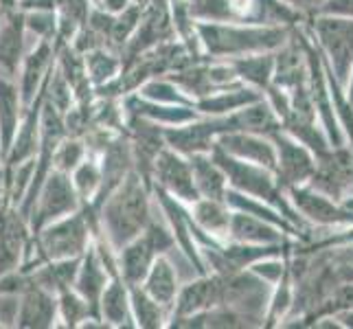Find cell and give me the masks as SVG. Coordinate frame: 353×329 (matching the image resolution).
<instances>
[{
    "instance_id": "b9f144b4",
    "label": "cell",
    "mask_w": 353,
    "mask_h": 329,
    "mask_svg": "<svg viewBox=\"0 0 353 329\" xmlns=\"http://www.w3.org/2000/svg\"><path fill=\"white\" fill-rule=\"evenodd\" d=\"M88 3H90V5H92V7H94V5H97V3H99V0H88Z\"/></svg>"
},
{
    "instance_id": "d6a6232c",
    "label": "cell",
    "mask_w": 353,
    "mask_h": 329,
    "mask_svg": "<svg viewBox=\"0 0 353 329\" xmlns=\"http://www.w3.org/2000/svg\"><path fill=\"white\" fill-rule=\"evenodd\" d=\"M86 156H88L86 141L77 139V137H64L62 143H59L57 150H55L53 169H55V172H62V174L70 176L72 169H75Z\"/></svg>"
},
{
    "instance_id": "ba28073f",
    "label": "cell",
    "mask_w": 353,
    "mask_h": 329,
    "mask_svg": "<svg viewBox=\"0 0 353 329\" xmlns=\"http://www.w3.org/2000/svg\"><path fill=\"white\" fill-rule=\"evenodd\" d=\"M55 66V44L51 40H38L22 57L18 70V88L22 97V106L27 110L38 97L48 79V72Z\"/></svg>"
},
{
    "instance_id": "9c48e42d",
    "label": "cell",
    "mask_w": 353,
    "mask_h": 329,
    "mask_svg": "<svg viewBox=\"0 0 353 329\" xmlns=\"http://www.w3.org/2000/svg\"><path fill=\"white\" fill-rule=\"evenodd\" d=\"M27 27H24V11L14 9L0 16V75L18 77L22 57L27 53Z\"/></svg>"
},
{
    "instance_id": "5bb4252c",
    "label": "cell",
    "mask_w": 353,
    "mask_h": 329,
    "mask_svg": "<svg viewBox=\"0 0 353 329\" xmlns=\"http://www.w3.org/2000/svg\"><path fill=\"white\" fill-rule=\"evenodd\" d=\"M316 31L340 79L347 77L353 62V22L347 18H323L316 22Z\"/></svg>"
},
{
    "instance_id": "6da1fadb",
    "label": "cell",
    "mask_w": 353,
    "mask_h": 329,
    "mask_svg": "<svg viewBox=\"0 0 353 329\" xmlns=\"http://www.w3.org/2000/svg\"><path fill=\"white\" fill-rule=\"evenodd\" d=\"M94 235H99V215L81 206L77 213L55 219L38 233H31L20 261V270L29 272L46 261L83 257Z\"/></svg>"
},
{
    "instance_id": "7a4b0ae2",
    "label": "cell",
    "mask_w": 353,
    "mask_h": 329,
    "mask_svg": "<svg viewBox=\"0 0 353 329\" xmlns=\"http://www.w3.org/2000/svg\"><path fill=\"white\" fill-rule=\"evenodd\" d=\"M154 209L152 187L141 178L137 169L125 176V180L105 198L99 206V233L108 243L119 250L128 241L139 237Z\"/></svg>"
},
{
    "instance_id": "603a6c76",
    "label": "cell",
    "mask_w": 353,
    "mask_h": 329,
    "mask_svg": "<svg viewBox=\"0 0 353 329\" xmlns=\"http://www.w3.org/2000/svg\"><path fill=\"white\" fill-rule=\"evenodd\" d=\"M283 235L281 228L265 222L261 217H254L250 213L230 211V226L226 241H241V243H261V246H274L281 243Z\"/></svg>"
},
{
    "instance_id": "2e32d148",
    "label": "cell",
    "mask_w": 353,
    "mask_h": 329,
    "mask_svg": "<svg viewBox=\"0 0 353 329\" xmlns=\"http://www.w3.org/2000/svg\"><path fill=\"white\" fill-rule=\"evenodd\" d=\"M189 213L193 219V237H196V241L200 237H211L224 243L228 239L230 209L224 200L200 198L189 206Z\"/></svg>"
},
{
    "instance_id": "e575fe53",
    "label": "cell",
    "mask_w": 353,
    "mask_h": 329,
    "mask_svg": "<svg viewBox=\"0 0 353 329\" xmlns=\"http://www.w3.org/2000/svg\"><path fill=\"white\" fill-rule=\"evenodd\" d=\"M24 27L38 40L55 42L57 35V14L53 9H29L24 11Z\"/></svg>"
},
{
    "instance_id": "4316f807",
    "label": "cell",
    "mask_w": 353,
    "mask_h": 329,
    "mask_svg": "<svg viewBox=\"0 0 353 329\" xmlns=\"http://www.w3.org/2000/svg\"><path fill=\"white\" fill-rule=\"evenodd\" d=\"M83 64H86L88 81L92 83V88H101L105 83H110L121 75V68H123L121 55L112 51L110 46H99L83 53Z\"/></svg>"
},
{
    "instance_id": "f35d334b",
    "label": "cell",
    "mask_w": 353,
    "mask_h": 329,
    "mask_svg": "<svg viewBox=\"0 0 353 329\" xmlns=\"http://www.w3.org/2000/svg\"><path fill=\"white\" fill-rule=\"evenodd\" d=\"M18 3H20V0H0V16L7 14V11L18 9Z\"/></svg>"
},
{
    "instance_id": "ac0fdd59",
    "label": "cell",
    "mask_w": 353,
    "mask_h": 329,
    "mask_svg": "<svg viewBox=\"0 0 353 329\" xmlns=\"http://www.w3.org/2000/svg\"><path fill=\"white\" fill-rule=\"evenodd\" d=\"M180 286H182L180 272L169 255H158L150 268V272L145 275L141 283V288L148 292L154 301H158L163 308L169 310V316H172V306L178 297Z\"/></svg>"
},
{
    "instance_id": "f546056e",
    "label": "cell",
    "mask_w": 353,
    "mask_h": 329,
    "mask_svg": "<svg viewBox=\"0 0 353 329\" xmlns=\"http://www.w3.org/2000/svg\"><path fill=\"white\" fill-rule=\"evenodd\" d=\"M292 200H294L296 209L301 213H305L307 217L316 219V222H338V219H345L343 211H338L336 206L323 198V196H316L312 191H305V189H299L296 185L292 187Z\"/></svg>"
},
{
    "instance_id": "8992f818",
    "label": "cell",
    "mask_w": 353,
    "mask_h": 329,
    "mask_svg": "<svg viewBox=\"0 0 353 329\" xmlns=\"http://www.w3.org/2000/svg\"><path fill=\"white\" fill-rule=\"evenodd\" d=\"M150 182H152V187L163 189L172 198L180 200L182 204L191 206L196 200H200L196 182H193V172H191L189 158L178 154L172 148H167V145L154 158L152 172H150Z\"/></svg>"
},
{
    "instance_id": "9a60e30c",
    "label": "cell",
    "mask_w": 353,
    "mask_h": 329,
    "mask_svg": "<svg viewBox=\"0 0 353 329\" xmlns=\"http://www.w3.org/2000/svg\"><path fill=\"white\" fill-rule=\"evenodd\" d=\"M270 141L276 150V176L288 185H301L307 178L316 176L314 161L310 152L294 139L285 137L281 132H274Z\"/></svg>"
},
{
    "instance_id": "4fadbf2b",
    "label": "cell",
    "mask_w": 353,
    "mask_h": 329,
    "mask_svg": "<svg viewBox=\"0 0 353 329\" xmlns=\"http://www.w3.org/2000/svg\"><path fill=\"white\" fill-rule=\"evenodd\" d=\"M16 327L20 329H51L57 327V295L35 283L20 292V308Z\"/></svg>"
},
{
    "instance_id": "7c38bea8",
    "label": "cell",
    "mask_w": 353,
    "mask_h": 329,
    "mask_svg": "<svg viewBox=\"0 0 353 329\" xmlns=\"http://www.w3.org/2000/svg\"><path fill=\"white\" fill-rule=\"evenodd\" d=\"M42 103H44V88L38 97H35V101L24 110V117L20 121V128L14 137V143H11V148L7 150L5 158L0 161V167L3 169H14L16 165L24 163V161H31V158H35V154H38Z\"/></svg>"
},
{
    "instance_id": "cb8c5ba5",
    "label": "cell",
    "mask_w": 353,
    "mask_h": 329,
    "mask_svg": "<svg viewBox=\"0 0 353 329\" xmlns=\"http://www.w3.org/2000/svg\"><path fill=\"white\" fill-rule=\"evenodd\" d=\"M187 158L191 163L193 182H196V189L200 193V198L224 200L228 180H226L224 169L215 163V158L211 156V152L193 154V156H187Z\"/></svg>"
},
{
    "instance_id": "83f0119b",
    "label": "cell",
    "mask_w": 353,
    "mask_h": 329,
    "mask_svg": "<svg viewBox=\"0 0 353 329\" xmlns=\"http://www.w3.org/2000/svg\"><path fill=\"white\" fill-rule=\"evenodd\" d=\"M70 182L75 187L77 196L81 200V206H90L97 198V193L101 189V165L99 156L90 154L70 172Z\"/></svg>"
},
{
    "instance_id": "f1b7e54d",
    "label": "cell",
    "mask_w": 353,
    "mask_h": 329,
    "mask_svg": "<svg viewBox=\"0 0 353 329\" xmlns=\"http://www.w3.org/2000/svg\"><path fill=\"white\" fill-rule=\"evenodd\" d=\"M88 319H97V316L86 299L79 297L72 288L59 292L57 295V327L79 329Z\"/></svg>"
},
{
    "instance_id": "484cf974",
    "label": "cell",
    "mask_w": 353,
    "mask_h": 329,
    "mask_svg": "<svg viewBox=\"0 0 353 329\" xmlns=\"http://www.w3.org/2000/svg\"><path fill=\"white\" fill-rule=\"evenodd\" d=\"M130 306L137 329H163L169 325V310L154 301L141 286H130Z\"/></svg>"
},
{
    "instance_id": "7402d4cb",
    "label": "cell",
    "mask_w": 353,
    "mask_h": 329,
    "mask_svg": "<svg viewBox=\"0 0 353 329\" xmlns=\"http://www.w3.org/2000/svg\"><path fill=\"white\" fill-rule=\"evenodd\" d=\"M259 99H263V92L246 86V83H239V86L215 90L206 97H200L193 106H196V110L204 117H224V114H233L237 110L246 108Z\"/></svg>"
},
{
    "instance_id": "30bf717a",
    "label": "cell",
    "mask_w": 353,
    "mask_h": 329,
    "mask_svg": "<svg viewBox=\"0 0 353 329\" xmlns=\"http://www.w3.org/2000/svg\"><path fill=\"white\" fill-rule=\"evenodd\" d=\"M121 106H123V112L139 117L145 121H152L156 126L163 128H176V126H185L189 121L198 119L200 112L196 106H176V103H156L145 99V97L130 92L125 97H121Z\"/></svg>"
},
{
    "instance_id": "d6986e66",
    "label": "cell",
    "mask_w": 353,
    "mask_h": 329,
    "mask_svg": "<svg viewBox=\"0 0 353 329\" xmlns=\"http://www.w3.org/2000/svg\"><path fill=\"white\" fill-rule=\"evenodd\" d=\"M110 279H112V275L108 272V268L101 263L99 255H97L94 246L90 243V248L83 252V257L79 261L77 277H75V283H72V290H75L79 297H83V299L88 301V306L92 308L97 319H99V314H97V308H99V299H101L103 290H105V286H108Z\"/></svg>"
},
{
    "instance_id": "8fae6325",
    "label": "cell",
    "mask_w": 353,
    "mask_h": 329,
    "mask_svg": "<svg viewBox=\"0 0 353 329\" xmlns=\"http://www.w3.org/2000/svg\"><path fill=\"white\" fill-rule=\"evenodd\" d=\"M215 145L224 150L228 156L261 165L276 174V150L270 137H261V134H252V132H228L222 134L215 141Z\"/></svg>"
},
{
    "instance_id": "ffe728a7",
    "label": "cell",
    "mask_w": 353,
    "mask_h": 329,
    "mask_svg": "<svg viewBox=\"0 0 353 329\" xmlns=\"http://www.w3.org/2000/svg\"><path fill=\"white\" fill-rule=\"evenodd\" d=\"M24 117V106L18 81L0 75V161L14 143V137Z\"/></svg>"
},
{
    "instance_id": "8d00e7d4",
    "label": "cell",
    "mask_w": 353,
    "mask_h": 329,
    "mask_svg": "<svg viewBox=\"0 0 353 329\" xmlns=\"http://www.w3.org/2000/svg\"><path fill=\"white\" fill-rule=\"evenodd\" d=\"M132 3L134 0H99L94 7L103 9L105 14H110V16H117V14H121V11H125Z\"/></svg>"
},
{
    "instance_id": "d4e9b609",
    "label": "cell",
    "mask_w": 353,
    "mask_h": 329,
    "mask_svg": "<svg viewBox=\"0 0 353 329\" xmlns=\"http://www.w3.org/2000/svg\"><path fill=\"white\" fill-rule=\"evenodd\" d=\"M233 66L235 75L239 77L241 83L263 92L270 86L272 75H274V57L270 53H252V55H241L226 59Z\"/></svg>"
},
{
    "instance_id": "60d3db41",
    "label": "cell",
    "mask_w": 353,
    "mask_h": 329,
    "mask_svg": "<svg viewBox=\"0 0 353 329\" xmlns=\"http://www.w3.org/2000/svg\"><path fill=\"white\" fill-rule=\"evenodd\" d=\"M134 3H137V5H141V7H145V5H150L152 0H134Z\"/></svg>"
},
{
    "instance_id": "74e56055",
    "label": "cell",
    "mask_w": 353,
    "mask_h": 329,
    "mask_svg": "<svg viewBox=\"0 0 353 329\" xmlns=\"http://www.w3.org/2000/svg\"><path fill=\"white\" fill-rule=\"evenodd\" d=\"M327 11L340 16H353V0H330Z\"/></svg>"
},
{
    "instance_id": "836d02e7",
    "label": "cell",
    "mask_w": 353,
    "mask_h": 329,
    "mask_svg": "<svg viewBox=\"0 0 353 329\" xmlns=\"http://www.w3.org/2000/svg\"><path fill=\"white\" fill-rule=\"evenodd\" d=\"M44 97L46 101L51 103L53 108H57L59 112H66L70 110V106L75 103V90L66 81V77L59 72L57 66H53V70L48 72V79H46V86H44Z\"/></svg>"
},
{
    "instance_id": "277c9868",
    "label": "cell",
    "mask_w": 353,
    "mask_h": 329,
    "mask_svg": "<svg viewBox=\"0 0 353 329\" xmlns=\"http://www.w3.org/2000/svg\"><path fill=\"white\" fill-rule=\"evenodd\" d=\"M211 156L215 158V163L224 169L228 187H233L241 193H248L252 198H259L270 206H276L279 211H283L288 219H292L290 209L283 200V193L279 189L274 172H270V169H265L261 165L246 163V161H239L235 156H228L224 150L217 148V145H213Z\"/></svg>"
},
{
    "instance_id": "ab89813d",
    "label": "cell",
    "mask_w": 353,
    "mask_h": 329,
    "mask_svg": "<svg viewBox=\"0 0 353 329\" xmlns=\"http://www.w3.org/2000/svg\"><path fill=\"white\" fill-rule=\"evenodd\" d=\"M283 3L290 7H314L316 3H321V0H283Z\"/></svg>"
},
{
    "instance_id": "4dcf8cb0",
    "label": "cell",
    "mask_w": 353,
    "mask_h": 329,
    "mask_svg": "<svg viewBox=\"0 0 353 329\" xmlns=\"http://www.w3.org/2000/svg\"><path fill=\"white\" fill-rule=\"evenodd\" d=\"M137 94L145 97V99L156 101V103H176V106H193V99L182 92V88L178 83L167 77H152L148 81H143L141 86L137 88Z\"/></svg>"
},
{
    "instance_id": "e0dca14e",
    "label": "cell",
    "mask_w": 353,
    "mask_h": 329,
    "mask_svg": "<svg viewBox=\"0 0 353 329\" xmlns=\"http://www.w3.org/2000/svg\"><path fill=\"white\" fill-rule=\"evenodd\" d=\"M101 323L108 329H137L130 306V286L119 275L108 281L103 295L99 299V308H97Z\"/></svg>"
},
{
    "instance_id": "44dd1931",
    "label": "cell",
    "mask_w": 353,
    "mask_h": 329,
    "mask_svg": "<svg viewBox=\"0 0 353 329\" xmlns=\"http://www.w3.org/2000/svg\"><path fill=\"white\" fill-rule=\"evenodd\" d=\"M156 257L158 255L148 239H145L143 235L134 237L132 241L125 243V246H121L117 250L119 277L123 279L128 286H141Z\"/></svg>"
},
{
    "instance_id": "d590c367",
    "label": "cell",
    "mask_w": 353,
    "mask_h": 329,
    "mask_svg": "<svg viewBox=\"0 0 353 329\" xmlns=\"http://www.w3.org/2000/svg\"><path fill=\"white\" fill-rule=\"evenodd\" d=\"M20 308V295L11 292H0V327H16Z\"/></svg>"
},
{
    "instance_id": "5b68a950",
    "label": "cell",
    "mask_w": 353,
    "mask_h": 329,
    "mask_svg": "<svg viewBox=\"0 0 353 329\" xmlns=\"http://www.w3.org/2000/svg\"><path fill=\"white\" fill-rule=\"evenodd\" d=\"M81 209V200L72 187L70 176L62 172H53L46 176L42 187L35 196V202L29 213V228L31 233H38L46 224L62 219L70 213H77Z\"/></svg>"
},
{
    "instance_id": "3957f363",
    "label": "cell",
    "mask_w": 353,
    "mask_h": 329,
    "mask_svg": "<svg viewBox=\"0 0 353 329\" xmlns=\"http://www.w3.org/2000/svg\"><path fill=\"white\" fill-rule=\"evenodd\" d=\"M196 35L209 59H233L252 53H270L285 40V29L246 22H198Z\"/></svg>"
},
{
    "instance_id": "52a82bcc",
    "label": "cell",
    "mask_w": 353,
    "mask_h": 329,
    "mask_svg": "<svg viewBox=\"0 0 353 329\" xmlns=\"http://www.w3.org/2000/svg\"><path fill=\"white\" fill-rule=\"evenodd\" d=\"M215 306H220V277L213 272L196 275L193 279L182 281V286L178 290V297L172 306L169 325L176 321H182V319H189L193 314L206 312Z\"/></svg>"
},
{
    "instance_id": "1f68e13d",
    "label": "cell",
    "mask_w": 353,
    "mask_h": 329,
    "mask_svg": "<svg viewBox=\"0 0 353 329\" xmlns=\"http://www.w3.org/2000/svg\"><path fill=\"white\" fill-rule=\"evenodd\" d=\"M143 9L141 5L132 3L125 11H121V14L114 16V22H112V29H110V35H108V46L117 51L121 55V51L125 48V44L130 42V38L137 31L139 22H141V16H143Z\"/></svg>"
}]
</instances>
